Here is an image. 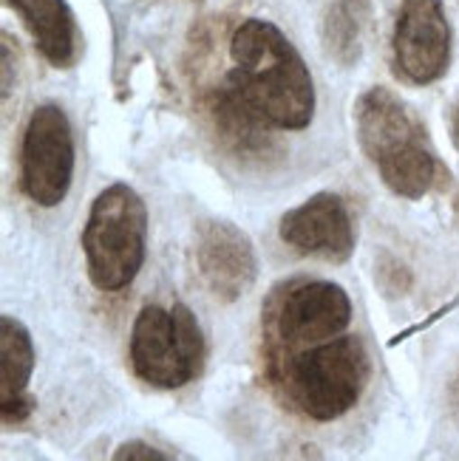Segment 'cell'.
<instances>
[{
	"instance_id": "9c48e42d",
	"label": "cell",
	"mask_w": 459,
	"mask_h": 461,
	"mask_svg": "<svg viewBox=\"0 0 459 461\" xmlns=\"http://www.w3.org/2000/svg\"><path fill=\"white\" fill-rule=\"evenodd\" d=\"M278 235L292 252L332 264H344L354 252V218L337 193H315L284 212Z\"/></svg>"
},
{
	"instance_id": "3957f363",
	"label": "cell",
	"mask_w": 459,
	"mask_h": 461,
	"mask_svg": "<svg viewBox=\"0 0 459 461\" xmlns=\"http://www.w3.org/2000/svg\"><path fill=\"white\" fill-rule=\"evenodd\" d=\"M148 207L133 187L111 185L94 198L83 230V252L91 284L99 292H119L133 284L145 264Z\"/></svg>"
},
{
	"instance_id": "5b68a950",
	"label": "cell",
	"mask_w": 459,
	"mask_h": 461,
	"mask_svg": "<svg viewBox=\"0 0 459 461\" xmlns=\"http://www.w3.org/2000/svg\"><path fill=\"white\" fill-rule=\"evenodd\" d=\"M202 359L205 337L188 306H145L136 314L131 331V366L142 383L162 391L185 388L202 368Z\"/></svg>"
},
{
	"instance_id": "2e32d148",
	"label": "cell",
	"mask_w": 459,
	"mask_h": 461,
	"mask_svg": "<svg viewBox=\"0 0 459 461\" xmlns=\"http://www.w3.org/2000/svg\"><path fill=\"white\" fill-rule=\"evenodd\" d=\"M448 399H451V411H454V419H456V422H459V371H456L454 383H451Z\"/></svg>"
},
{
	"instance_id": "9a60e30c",
	"label": "cell",
	"mask_w": 459,
	"mask_h": 461,
	"mask_svg": "<svg viewBox=\"0 0 459 461\" xmlns=\"http://www.w3.org/2000/svg\"><path fill=\"white\" fill-rule=\"evenodd\" d=\"M114 458L116 461H125V458L128 461H168L170 456L153 445H145V442H125L114 450Z\"/></svg>"
},
{
	"instance_id": "6da1fadb",
	"label": "cell",
	"mask_w": 459,
	"mask_h": 461,
	"mask_svg": "<svg viewBox=\"0 0 459 461\" xmlns=\"http://www.w3.org/2000/svg\"><path fill=\"white\" fill-rule=\"evenodd\" d=\"M225 88L275 131H304L315 119V83L292 40L264 17H247L230 40Z\"/></svg>"
},
{
	"instance_id": "4fadbf2b",
	"label": "cell",
	"mask_w": 459,
	"mask_h": 461,
	"mask_svg": "<svg viewBox=\"0 0 459 461\" xmlns=\"http://www.w3.org/2000/svg\"><path fill=\"white\" fill-rule=\"evenodd\" d=\"M210 116L218 139L225 142V148L238 156V158H255V162H264V158L278 150V142L270 131H275L267 119L258 116L250 105H244L233 91L225 86L218 88L210 99Z\"/></svg>"
},
{
	"instance_id": "e0dca14e",
	"label": "cell",
	"mask_w": 459,
	"mask_h": 461,
	"mask_svg": "<svg viewBox=\"0 0 459 461\" xmlns=\"http://www.w3.org/2000/svg\"><path fill=\"white\" fill-rule=\"evenodd\" d=\"M451 136H454V145L459 150V103L454 108V116H451Z\"/></svg>"
},
{
	"instance_id": "ba28073f",
	"label": "cell",
	"mask_w": 459,
	"mask_h": 461,
	"mask_svg": "<svg viewBox=\"0 0 459 461\" xmlns=\"http://www.w3.org/2000/svg\"><path fill=\"white\" fill-rule=\"evenodd\" d=\"M272 320L278 337L289 348H309L349 329L352 300L329 280H295L278 297Z\"/></svg>"
},
{
	"instance_id": "5bb4252c",
	"label": "cell",
	"mask_w": 459,
	"mask_h": 461,
	"mask_svg": "<svg viewBox=\"0 0 459 461\" xmlns=\"http://www.w3.org/2000/svg\"><path fill=\"white\" fill-rule=\"evenodd\" d=\"M372 20V0H332L324 17L326 57L341 68L357 66Z\"/></svg>"
},
{
	"instance_id": "30bf717a",
	"label": "cell",
	"mask_w": 459,
	"mask_h": 461,
	"mask_svg": "<svg viewBox=\"0 0 459 461\" xmlns=\"http://www.w3.org/2000/svg\"><path fill=\"white\" fill-rule=\"evenodd\" d=\"M196 272L202 277L205 289L222 300L244 297L258 275V258L252 249V240L230 221H205L196 232Z\"/></svg>"
},
{
	"instance_id": "277c9868",
	"label": "cell",
	"mask_w": 459,
	"mask_h": 461,
	"mask_svg": "<svg viewBox=\"0 0 459 461\" xmlns=\"http://www.w3.org/2000/svg\"><path fill=\"white\" fill-rule=\"evenodd\" d=\"M372 363L357 337H332L295 354L287 366V388L295 408L315 422L346 416L369 385Z\"/></svg>"
},
{
	"instance_id": "8fae6325",
	"label": "cell",
	"mask_w": 459,
	"mask_h": 461,
	"mask_svg": "<svg viewBox=\"0 0 459 461\" xmlns=\"http://www.w3.org/2000/svg\"><path fill=\"white\" fill-rule=\"evenodd\" d=\"M34 371V343L20 320L0 317V413L6 425L26 422L34 411L29 379Z\"/></svg>"
},
{
	"instance_id": "8992f818",
	"label": "cell",
	"mask_w": 459,
	"mask_h": 461,
	"mask_svg": "<svg viewBox=\"0 0 459 461\" xmlns=\"http://www.w3.org/2000/svg\"><path fill=\"white\" fill-rule=\"evenodd\" d=\"M74 131L60 105H37L20 145V187L37 207L66 202L74 182Z\"/></svg>"
},
{
	"instance_id": "7c38bea8",
	"label": "cell",
	"mask_w": 459,
	"mask_h": 461,
	"mask_svg": "<svg viewBox=\"0 0 459 461\" xmlns=\"http://www.w3.org/2000/svg\"><path fill=\"white\" fill-rule=\"evenodd\" d=\"M34 40L37 51L54 68H71L83 54V34L66 0H6Z\"/></svg>"
},
{
	"instance_id": "7a4b0ae2",
	"label": "cell",
	"mask_w": 459,
	"mask_h": 461,
	"mask_svg": "<svg viewBox=\"0 0 459 461\" xmlns=\"http://www.w3.org/2000/svg\"><path fill=\"white\" fill-rule=\"evenodd\" d=\"M354 136L383 185L400 198H423L436 178L428 133L394 91L374 86L354 103Z\"/></svg>"
},
{
	"instance_id": "52a82bcc",
	"label": "cell",
	"mask_w": 459,
	"mask_h": 461,
	"mask_svg": "<svg viewBox=\"0 0 459 461\" xmlns=\"http://www.w3.org/2000/svg\"><path fill=\"white\" fill-rule=\"evenodd\" d=\"M394 68L414 86L436 83L451 63V26L443 0H403L391 37Z\"/></svg>"
}]
</instances>
